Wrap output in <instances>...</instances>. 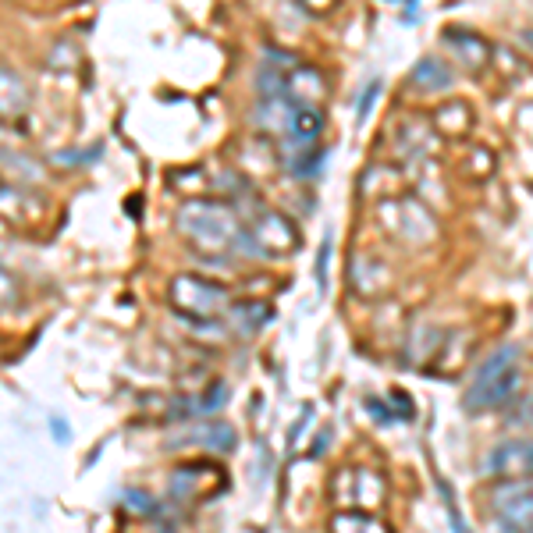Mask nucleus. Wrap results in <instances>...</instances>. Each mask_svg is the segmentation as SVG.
<instances>
[{"label": "nucleus", "instance_id": "nucleus-1", "mask_svg": "<svg viewBox=\"0 0 533 533\" xmlns=\"http://www.w3.org/2000/svg\"><path fill=\"white\" fill-rule=\"evenodd\" d=\"M516 359H519L516 345H505V349L491 352V356L477 366L470 391H466V409H470V413L498 409V406H505L512 395H516L519 381H523Z\"/></svg>", "mask_w": 533, "mask_h": 533}, {"label": "nucleus", "instance_id": "nucleus-2", "mask_svg": "<svg viewBox=\"0 0 533 533\" xmlns=\"http://www.w3.org/2000/svg\"><path fill=\"white\" fill-rule=\"evenodd\" d=\"M178 228L185 231V239L196 242L199 249H224L228 242H239V224L224 203L214 199H189L178 210Z\"/></svg>", "mask_w": 533, "mask_h": 533}, {"label": "nucleus", "instance_id": "nucleus-3", "mask_svg": "<svg viewBox=\"0 0 533 533\" xmlns=\"http://www.w3.org/2000/svg\"><path fill=\"white\" fill-rule=\"evenodd\" d=\"M491 505L502 519L505 530H519L530 533L533 530V477L523 480H502L494 487Z\"/></svg>", "mask_w": 533, "mask_h": 533}, {"label": "nucleus", "instance_id": "nucleus-4", "mask_svg": "<svg viewBox=\"0 0 533 533\" xmlns=\"http://www.w3.org/2000/svg\"><path fill=\"white\" fill-rule=\"evenodd\" d=\"M171 299H175L178 310H185L189 317H214V313L228 303V295H224L221 285L196 278V274H189V278H175V285H171Z\"/></svg>", "mask_w": 533, "mask_h": 533}, {"label": "nucleus", "instance_id": "nucleus-5", "mask_svg": "<svg viewBox=\"0 0 533 533\" xmlns=\"http://www.w3.org/2000/svg\"><path fill=\"white\" fill-rule=\"evenodd\" d=\"M484 470L494 473V477H505V480L530 477L533 473V438H516V441H505V445L491 448Z\"/></svg>", "mask_w": 533, "mask_h": 533}, {"label": "nucleus", "instance_id": "nucleus-6", "mask_svg": "<svg viewBox=\"0 0 533 533\" xmlns=\"http://www.w3.org/2000/svg\"><path fill=\"white\" fill-rule=\"evenodd\" d=\"M320 128H324V114H320L317 107L299 104V107H292V111H288V132H292V139H299V143H310V139H317Z\"/></svg>", "mask_w": 533, "mask_h": 533}, {"label": "nucleus", "instance_id": "nucleus-7", "mask_svg": "<svg viewBox=\"0 0 533 533\" xmlns=\"http://www.w3.org/2000/svg\"><path fill=\"white\" fill-rule=\"evenodd\" d=\"M413 86L420 89H441V86H452V68L434 57H423L420 64L413 68Z\"/></svg>", "mask_w": 533, "mask_h": 533}, {"label": "nucleus", "instance_id": "nucleus-8", "mask_svg": "<svg viewBox=\"0 0 533 533\" xmlns=\"http://www.w3.org/2000/svg\"><path fill=\"white\" fill-rule=\"evenodd\" d=\"M189 441H199V445L214 448V452H231L235 448V430L228 423H210V427H199Z\"/></svg>", "mask_w": 533, "mask_h": 533}, {"label": "nucleus", "instance_id": "nucleus-9", "mask_svg": "<svg viewBox=\"0 0 533 533\" xmlns=\"http://www.w3.org/2000/svg\"><path fill=\"white\" fill-rule=\"evenodd\" d=\"M331 533H388L377 519L359 516V512H342L331 519Z\"/></svg>", "mask_w": 533, "mask_h": 533}, {"label": "nucleus", "instance_id": "nucleus-10", "mask_svg": "<svg viewBox=\"0 0 533 533\" xmlns=\"http://www.w3.org/2000/svg\"><path fill=\"white\" fill-rule=\"evenodd\" d=\"M239 313H246V331H256V327H263L267 320L274 317L267 303H242Z\"/></svg>", "mask_w": 533, "mask_h": 533}, {"label": "nucleus", "instance_id": "nucleus-11", "mask_svg": "<svg viewBox=\"0 0 533 533\" xmlns=\"http://www.w3.org/2000/svg\"><path fill=\"white\" fill-rule=\"evenodd\" d=\"M125 505H128V509H136L139 516H153V512L160 509V505L153 502V498H150L146 491H128V494H125Z\"/></svg>", "mask_w": 533, "mask_h": 533}, {"label": "nucleus", "instance_id": "nucleus-12", "mask_svg": "<svg viewBox=\"0 0 533 533\" xmlns=\"http://www.w3.org/2000/svg\"><path fill=\"white\" fill-rule=\"evenodd\" d=\"M224 398H228V384L217 381L214 388L207 391V402H199V409H203V413H210V409H221V406H224Z\"/></svg>", "mask_w": 533, "mask_h": 533}, {"label": "nucleus", "instance_id": "nucleus-13", "mask_svg": "<svg viewBox=\"0 0 533 533\" xmlns=\"http://www.w3.org/2000/svg\"><path fill=\"white\" fill-rule=\"evenodd\" d=\"M331 246H335V235L327 231L324 242H320V260H317V281L324 285V274H327V256H331Z\"/></svg>", "mask_w": 533, "mask_h": 533}, {"label": "nucleus", "instance_id": "nucleus-14", "mask_svg": "<svg viewBox=\"0 0 533 533\" xmlns=\"http://www.w3.org/2000/svg\"><path fill=\"white\" fill-rule=\"evenodd\" d=\"M377 96V82H370L366 86V93H363V100H359V114H366V107H370V100Z\"/></svg>", "mask_w": 533, "mask_h": 533}, {"label": "nucleus", "instance_id": "nucleus-15", "mask_svg": "<svg viewBox=\"0 0 533 533\" xmlns=\"http://www.w3.org/2000/svg\"><path fill=\"white\" fill-rule=\"evenodd\" d=\"M54 438L64 441V423H61V420H54Z\"/></svg>", "mask_w": 533, "mask_h": 533}, {"label": "nucleus", "instance_id": "nucleus-16", "mask_svg": "<svg viewBox=\"0 0 533 533\" xmlns=\"http://www.w3.org/2000/svg\"><path fill=\"white\" fill-rule=\"evenodd\" d=\"M157 533H175V530H157Z\"/></svg>", "mask_w": 533, "mask_h": 533}]
</instances>
